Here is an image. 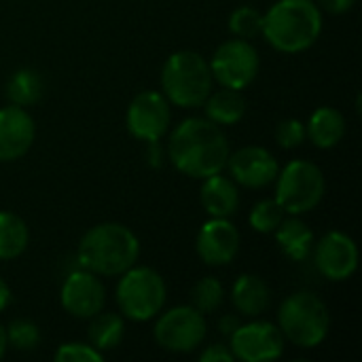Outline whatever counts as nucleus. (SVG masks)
Segmentation results:
<instances>
[{"label": "nucleus", "mask_w": 362, "mask_h": 362, "mask_svg": "<svg viewBox=\"0 0 362 362\" xmlns=\"http://www.w3.org/2000/svg\"><path fill=\"white\" fill-rule=\"evenodd\" d=\"M229 140L221 125L210 119H185L170 136L168 157L172 165L189 178H208L221 174L229 159Z\"/></svg>", "instance_id": "1"}, {"label": "nucleus", "mask_w": 362, "mask_h": 362, "mask_svg": "<svg viewBox=\"0 0 362 362\" xmlns=\"http://www.w3.org/2000/svg\"><path fill=\"white\" fill-rule=\"evenodd\" d=\"M140 242L136 233L121 223H100L91 227L76 248L78 265L95 276H121L136 265Z\"/></svg>", "instance_id": "2"}, {"label": "nucleus", "mask_w": 362, "mask_h": 362, "mask_svg": "<svg viewBox=\"0 0 362 362\" xmlns=\"http://www.w3.org/2000/svg\"><path fill=\"white\" fill-rule=\"evenodd\" d=\"M322 32V13L314 0H278L263 15L265 40L282 53L308 51Z\"/></svg>", "instance_id": "3"}, {"label": "nucleus", "mask_w": 362, "mask_h": 362, "mask_svg": "<svg viewBox=\"0 0 362 362\" xmlns=\"http://www.w3.org/2000/svg\"><path fill=\"white\" fill-rule=\"evenodd\" d=\"M214 85L208 59L197 51H176L161 68V89L170 104L197 108L206 102Z\"/></svg>", "instance_id": "4"}, {"label": "nucleus", "mask_w": 362, "mask_h": 362, "mask_svg": "<svg viewBox=\"0 0 362 362\" xmlns=\"http://www.w3.org/2000/svg\"><path fill=\"white\" fill-rule=\"evenodd\" d=\"M278 329L297 348H318L331 329L329 308L314 293H295L280 305Z\"/></svg>", "instance_id": "5"}, {"label": "nucleus", "mask_w": 362, "mask_h": 362, "mask_svg": "<svg viewBox=\"0 0 362 362\" xmlns=\"http://www.w3.org/2000/svg\"><path fill=\"white\" fill-rule=\"evenodd\" d=\"M117 286V305L121 316L134 322L155 318L165 303V282L151 267H129Z\"/></svg>", "instance_id": "6"}, {"label": "nucleus", "mask_w": 362, "mask_h": 362, "mask_svg": "<svg viewBox=\"0 0 362 362\" xmlns=\"http://www.w3.org/2000/svg\"><path fill=\"white\" fill-rule=\"evenodd\" d=\"M276 202L286 214L299 216L312 212L325 197V174L322 170L305 159L291 161L282 172H278Z\"/></svg>", "instance_id": "7"}, {"label": "nucleus", "mask_w": 362, "mask_h": 362, "mask_svg": "<svg viewBox=\"0 0 362 362\" xmlns=\"http://www.w3.org/2000/svg\"><path fill=\"white\" fill-rule=\"evenodd\" d=\"M208 333V325L202 312L193 305H178L168 310L155 325V341L174 354H189L197 350Z\"/></svg>", "instance_id": "8"}, {"label": "nucleus", "mask_w": 362, "mask_h": 362, "mask_svg": "<svg viewBox=\"0 0 362 362\" xmlns=\"http://www.w3.org/2000/svg\"><path fill=\"white\" fill-rule=\"evenodd\" d=\"M212 70V78L223 87L246 89L259 74V53L246 38L225 40L208 62Z\"/></svg>", "instance_id": "9"}, {"label": "nucleus", "mask_w": 362, "mask_h": 362, "mask_svg": "<svg viewBox=\"0 0 362 362\" xmlns=\"http://www.w3.org/2000/svg\"><path fill=\"white\" fill-rule=\"evenodd\" d=\"M172 121L170 102L159 91H140L125 115L127 132L142 142H159Z\"/></svg>", "instance_id": "10"}, {"label": "nucleus", "mask_w": 362, "mask_h": 362, "mask_svg": "<svg viewBox=\"0 0 362 362\" xmlns=\"http://www.w3.org/2000/svg\"><path fill=\"white\" fill-rule=\"evenodd\" d=\"M229 339H231L229 348H231L235 361H276L284 352L282 331L274 322H267V320H255L248 325H240Z\"/></svg>", "instance_id": "11"}, {"label": "nucleus", "mask_w": 362, "mask_h": 362, "mask_svg": "<svg viewBox=\"0 0 362 362\" xmlns=\"http://www.w3.org/2000/svg\"><path fill=\"white\" fill-rule=\"evenodd\" d=\"M314 263L327 280L346 282L358 267V246L350 235L341 231H329L314 246Z\"/></svg>", "instance_id": "12"}, {"label": "nucleus", "mask_w": 362, "mask_h": 362, "mask_svg": "<svg viewBox=\"0 0 362 362\" xmlns=\"http://www.w3.org/2000/svg\"><path fill=\"white\" fill-rule=\"evenodd\" d=\"M62 308L81 320H89L95 314H100L106 305V288L100 282V278L87 269L70 274L59 293Z\"/></svg>", "instance_id": "13"}, {"label": "nucleus", "mask_w": 362, "mask_h": 362, "mask_svg": "<svg viewBox=\"0 0 362 362\" xmlns=\"http://www.w3.org/2000/svg\"><path fill=\"white\" fill-rule=\"evenodd\" d=\"M195 248L206 265H229L240 252V231L229 218H212L202 225Z\"/></svg>", "instance_id": "14"}, {"label": "nucleus", "mask_w": 362, "mask_h": 362, "mask_svg": "<svg viewBox=\"0 0 362 362\" xmlns=\"http://www.w3.org/2000/svg\"><path fill=\"white\" fill-rule=\"evenodd\" d=\"M227 168L233 182L246 189H261L276 180L280 168L278 159L263 146H244L229 155Z\"/></svg>", "instance_id": "15"}, {"label": "nucleus", "mask_w": 362, "mask_h": 362, "mask_svg": "<svg viewBox=\"0 0 362 362\" xmlns=\"http://www.w3.org/2000/svg\"><path fill=\"white\" fill-rule=\"evenodd\" d=\"M36 138V125L23 106L0 108V163L21 159Z\"/></svg>", "instance_id": "16"}, {"label": "nucleus", "mask_w": 362, "mask_h": 362, "mask_svg": "<svg viewBox=\"0 0 362 362\" xmlns=\"http://www.w3.org/2000/svg\"><path fill=\"white\" fill-rule=\"evenodd\" d=\"M202 206L212 218H231L240 208V191L233 178L214 174L204 178Z\"/></svg>", "instance_id": "17"}, {"label": "nucleus", "mask_w": 362, "mask_h": 362, "mask_svg": "<svg viewBox=\"0 0 362 362\" xmlns=\"http://www.w3.org/2000/svg\"><path fill=\"white\" fill-rule=\"evenodd\" d=\"M305 134L318 148H335L346 136V117L333 106H320L312 112Z\"/></svg>", "instance_id": "18"}, {"label": "nucleus", "mask_w": 362, "mask_h": 362, "mask_svg": "<svg viewBox=\"0 0 362 362\" xmlns=\"http://www.w3.org/2000/svg\"><path fill=\"white\" fill-rule=\"evenodd\" d=\"M269 299L272 295L267 284L255 274H242L231 288V301L235 310L248 318L261 316L269 308Z\"/></svg>", "instance_id": "19"}, {"label": "nucleus", "mask_w": 362, "mask_h": 362, "mask_svg": "<svg viewBox=\"0 0 362 362\" xmlns=\"http://www.w3.org/2000/svg\"><path fill=\"white\" fill-rule=\"evenodd\" d=\"M202 106L206 110V119H210L216 125H235L246 115V98L240 93V89L231 87L210 91Z\"/></svg>", "instance_id": "20"}, {"label": "nucleus", "mask_w": 362, "mask_h": 362, "mask_svg": "<svg viewBox=\"0 0 362 362\" xmlns=\"http://www.w3.org/2000/svg\"><path fill=\"white\" fill-rule=\"evenodd\" d=\"M276 233V242L280 246V250L293 259V261H305L312 255L314 248V233L312 229L297 216L286 218L280 223V227L274 231Z\"/></svg>", "instance_id": "21"}, {"label": "nucleus", "mask_w": 362, "mask_h": 362, "mask_svg": "<svg viewBox=\"0 0 362 362\" xmlns=\"http://www.w3.org/2000/svg\"><path fill=\"white\" fill-rule=\"evenodd\" d=\"M89 320H91V325H89V331H87V337H89V344L95 350H100V352L115 350L123 341L125 320H123L121 314H112V312L102 310L100 314H95Z\"/></svg>", "instance_id": "22"}, {"label": "nucleus", "mask_w": 362, "mask_h": 362, "mask_svg": "<svg viewBox=\"0 0 362 362\" xmlns=\"http://www.w3.org/2000/svg\"><path fill=\"white\" fill-rule=\"evenodd\" d=\"M45 83L42 76L32 68H19L11 74L6 83V98L15 106H32L42 98Z\"/></svg>", "instance_id": "23"}, {"label": "nucleus", "mask_w": 362, "mask_h": 362, "mask_svg": "<svg viewBox=\"0 0 362 362\" xmlns=\"http://www.w3.org/2000/svg\"><path fill=\"white\" fill-rule=\"evenodd\" d=\"M28 225L13 212H0V261H11L28 248Z\"/></svg>", "instance_id": "24"}, {"label": "nucleus", "mask_w": 362, "mask_h": 362, "mask_svg": "<svg viewBox=\"0 0 362 362\" xmlns=\"http://www.w3.org/2000/svg\"><path fill=\"white\" fill-rule=\"evenodd\" d=\"M223 301H225V288L216 278H202L191 288V305L204 316L216 312L223 305Z\"/></svg>", "instance_id": "25"}, {"label": "nucleus", "mask_w": 362, "mask_h": 362, "mask_svg": "<svg viewBox=\"0 0 362 362\" xmlns=\"http://www.w3.org/2000/svg\"><path fill=\"white\" fill-rule=\"evenodd\" d=\"M284 210L276 199H263L250 210V227L259 233H274L284 221Z\"/></svg>", "instance_id": "26"}, {"label": "nucleus", "mask_w": 362, "mask_h": 362, "mask_svg": "<svg viewBox=\"0 0 362 362\" xmlns=\"http://www.w3.org/2000/svg\"><path fill=\"white\" fill-rule=\"evenodd\" d=\"M229 30L238 38H255L263 32V13L255 6H240L229 17Z\"/></svg>", "instance_id": "27"}, {"label": "nucleus", "mask_w": 362, "mask_h": 362, "mask_svg": "<svg viewBox=\"0 0 362 362\" xmlns=\"http://www.w3.org/2000/svg\"><path fill=\"white\" fill-rule=\"evenodd\" d=\"M6 341L19 352H32L40 344V331L32 320H13L6 329Z\"/></svg>", "instance_id": "28"}, {"label": "nucleus", "mask_w": 362, "mask_h": 362, "mask_svg": "<svg viewBox=\"0 0 362 362\" xmlns=\"http://www.w3.org/2000/svg\"><path fill=\"white\" fill-rule=\"evenodd\" d=\"M308 134H305V125L299 119H284L282 123H278L276 127V142L282 148H297L305 142Z\"/></svg>", "instance_id": "29"}, {"label": "nucleus", "mask_w": 362, "mask_h": 362, "mask_svg": "<svg viewBox=\"0 0 362 362\" xmlns=\"http://www.w3.org/2000/svg\"><path fill=\"white\" fill-rule=\"evenodd\" d=\"M57 362H102L104 354L91 344H64L55 352Z\"/></svg>", "instance_id": "30"}, {"label": "nucleus", "mask_w": 362, "mask_h": 362, "mask_svg": "<svg viewBox=\"0 0 362 362\" xmlns=\"http://www.w3.org/2000/svg\"><path fill=\"white\" fill-rule=\"evenodd\" d=\"M202 362H233L235 356L231 352V348H227L225 344H214V346H208L202 356H199Z\"/></svg>", "instance_id": "31"}, {"label": "nucleus", "mask_w": 362, "mask_h": 362, "mask_svg": "<svg viewBox=\"0 0 362 362\" xmlns=\"http://www.w3.org/2000/svg\"><path fill=\"white\" fill-rule=\"evenodd\" d=\"M354 4L356 0H318V6H322L327 13H333V15L348 13Z\"/></svg>", "instance_id": "32"}, {"label": "nucleus", "mask_w": 362, "mask_h": 362, "mask_svg": "<svg viewBox=\"0 0 362 362\" xmlns=\"http://www.w3.org/2000/svg\"><path fill=\"white\" fill-rule=\"evenodd\" d=\"M238 327H240V320H238L235 316H223V318H221V325H218L221 333L227 335V337H231V335L235 333Z\"/></svg>", "instance_id": "33"}, {"label": "nucleus", "mask_w": 362, "mask_h": 362, "mask_svg": "<svg viewBox=\"0 0 362 362\" xmlns=\"http://www.w3.org/2000/svg\"><path fill=\"white\" fill-rule=\"evenodd\" d=\"M11 303V288L6 286V282L0 278V312H4Z\"/></svg>", "instance_id": "34"}, {"label": "nucleus", "mask_w": 362, "mask_h": 362, "mask_svg": "<svg viewBox=\"0 0 362 362\" xmlns=\"http://www.w3.org/2000/svg\"><path fill=\"white\" fill-rule=\"evenodd\" d=\"M148 144H151V163L161 165V148H157V142H148Z\"/></svg>", "instance_id": "35"}, {"label": "nucleus", "mask_w": 362, "mask_h": 362, "mask_svg": "<svg viewBox=\"0 0 362 362\" xmlns=\"http://www.w3.org/2000/svg\"><path fill=\"white\" fill-rule=\"evenodd\" d=\"M6 348H8V341H6V329L0 325V358L6 354Z\"/></svg>", "instance_id": "36"}]
</instances>
